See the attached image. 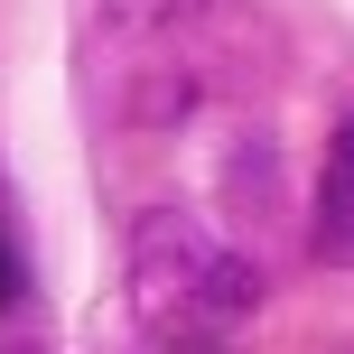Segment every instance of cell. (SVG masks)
Masks as SVG:
<instances>
[{"instance_id":"5","label":"cell","mask_w":354,"mask_h":354,"mask_svg":"<svg viewBox=\"0 0 354 354\" xmlns=\"http://www.w3.org/2000/svg\"><path fill=\"white\" fill-rule=\"evenodd\" d=\"M168 354H214V345H168Z\"/></svg>"},{"instance_id":"4","label":"cell","mask_w":354,"mask_h":354,"mask_svg":"<svg viewBox=\"0 0 354 354\" xmlns=\"http://www.w3.org/2000/svg\"><path fill=\"white\" fill-rule=\"evenodd\" d=\"M28 299V252H19V224H10V196H0V308Z\"/></svg>"},{"instance_id":"1","label":"cell","mask_w":354,"mask_h":354,"mask_svg":"<svg viewBox=\"0 0 354 354\" xmlns=\"http://www.w3.org/2000/svg\"><path fill=\"white\" fill-rule=\"evenodd\" d=\"M270 75V28L252 0H103L84 37L93 112L122 131H159L177 112H205Z\"/></svg>"},{"instance_id":"2","label":"cell","mask_w":354,"mask_h":354,"mask_svg":"<svg viewBox=\"0 0 354 354\" xmlns=\"http://www.w3.org/2000/svg\"><path fill=\"white\" fill-rule=\"evenodd\" d=\"M252 289H261L252 261L224 252L205 224H187V214H149V224L131 233V308H140L149 326H168V345H205V326L243 317Z\"/></svg>"},{"instance_id":"3","label":"cell","mask_w":354,"mask_h":354,"mask_svg":"<svg viewBox=\"0 0 354 354\" xmlns=\"http://www.w3.org/2000/svg\"><path fill=\"white\" fill-rule=\"evenodd\" d=\"M317 261L354 270V122L336 131V149L317 168Z\"/></svg>"}]
</instances>
